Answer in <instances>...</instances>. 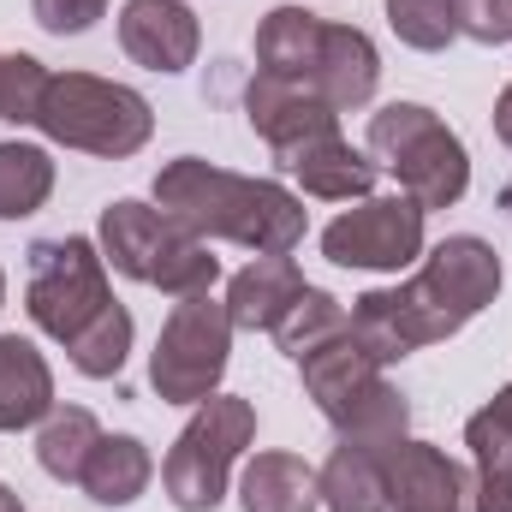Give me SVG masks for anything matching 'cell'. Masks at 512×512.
Masks as SVG:
<instances>
[{
    "mask_svg": "<svg viewBox=\"0 0 512 512\" xmlns=\"http://www.w3.org/2000/svg\"><path fill=\"white\" fill-rule=\"evenodd\" d=\"M0 512H24V501H18V495H12L6 483H0Z\"/></svg>",
    "mask_w": 512,
    "mask_h": 512,
    "instance_id": "836d02e7",
    "label": "cell"
},
{
    "mask_svg": "<svg viewBox=\"0 0 512 512\" xmlns=\"http://www.w3.org/2000/svg\"><path fill=\"white\" fill-rule=\"evenodd\" d=\"M108 304H114V286H108L102 245H90V239H36L30 245L24 310L48 340H60V346L78 340Z\"/></svg>",
    "mask_w": 512,
    "mask_h": 512,
    "instance_id": "ba28073f",
    "label": "cell"
},
{
    "mask_svg": "<svg viewBox=\"0 0 512 512\" xmlns=\"http://www.w3.org/2000/svg\"><path fill=\"white\" fill-rule=\"evenodd\" d=\"M387 30L417 54H441L459 36V6L453 0H387Z\"/></svg>",
    "mask_w": 512,
    "mask_h": 512,
    "instance_id": "83f0119b",
    "label": "cell"
},
{
    "mask_svg": "<svg viewBox=\"0 0 512 512\" xmlns=\"http://www.w3.org/2000/svg\"><path fill=\"white\" fill-rule=\"evenodd\" d=\"M245 120L274 149V161H286L292 149H304L316 137H334L340 131V108H328L310 84H286V78L256 72L245 84Z\"/></svg>",
    "mask_w": 512,
    "mask_h": 512,
    "instance_id": "30bf717a",
    "label": "cell"
},
{
    "mask_svg": "<svg viewBox=\"0 0 512 512\" xmlns=\"http://www.w3.org/2000/svg\"><path fill=\"white\" fill-rule=\"evenodd\" d=\"M352 328V310L334 298V292H322V286H304L292 304H286V316L274 322V346L298 364V358H310L316 346H328L334 334H346Z\"/></svg>",
    "mask_w": 512,
    "mask_h": 512,
    "instance_id": "d4e9b609",
    "label": "cell"
},
{
    "mask_svg": "<svg viewBox=\"0 0 512 512\" xmlns=\"http://www.w3.org/2000/svg\"><path fill=\"white\" fill-rule=\"evenodd\" d=\"M370 155H382V167L423 215L453 209L471 191V155L459 131H447V120L423 102H387L382 114H370Z\"/></svg>",
    "mask_w": 512,
    "mask_h": 512,
    "instance_id": "5b68a950",
    "label": "cell"
},
{
    "mask_svg": "<svg viewBox=\"0 0 512 512\" xmlns=\"http://www.w3.org/2000/svg\"><path fill=\"white\" fill-rule=\"evenodd\" d=\"M310 280L298 274V262L292 256H256L251 268H239L233 280H227V316H233V328H251V334H274V322L286 316V304L304 292Z\"/></svg>",
    "mask_w": 512,
    "mask_h": 512,
    "instance_id": "e0dca14e",
    "label": "cell"
},
{
    "mask_svg": "<svg viewBox=\"0 0 512 512\" xmlns=\"http://www.w3.org/2000/svg\"><path fill=\"white\" fill-rule=\"evenodd\" d=\"M131 310L114 298L78 340H66V358H72V370L78 376H90V382H108V376H120L126 370V358H131Z\"/></svg>",
    "mask_w": 512,
    "mask_h": 512,
    "instance_id": "484cf974",
    "label": "cell"
},
{
    "mask_svg": "<svg viewBox=\"0 0 512 512\" xmlns=\"http://www.w3.org/2000/svg\"><path fill=\"white\" fill-rule=\"evenodd\" d=\"M102 12H108V0H30V18L48 36H84L102 24Z\"/></svg>",
    "mask_w": 512,
    "mask_h": 512,
    "instance_id": "f546056e",
    "label": "cell"
},
{
    "mask_svg": "<svg viewBox=\"0 0 512 512\" xmlns=\"http://www.w3.org/2000/svg\"><path fill=\"white\" fill-rule=\"evenodd\" d=\"M54 411V370L24 334H0V435L36 429Z\"/></svg>",
    "mask_w": 512,
    "mask_h": 512,
    "instance_id": "ac0fdd59",
    "label": "cell"
},
{
    "mask_svg": "<svg viewBox=\"0 0 512 512\" xmlns=\"http://www.w3.org/2000/svg\"><path fill=\"white\" fill-rule=\"evenodd\" d=\"M501 256L477 233H453L423 256V268L405 286H376L352 298V334L382 358L399 364L435 340H453L471 316H483L501 298Z\"/></svg>",
    "mask_w": 512,
    "mask_h": 512,
    "instance_id": "6da1fadb",
    "label": "cell"
},
{
    "mask_svg": "<svg viewBox=\"0 0 512 512\" xmlns=\"http://www.w3.org/2000/svg\"><path fill=\"white\" fill-rule=\"evenodd\" d=\"M501 209H507V221H512V179L501 185Z\"/></svg>",
    "mask_w": 512,
    "mask_h": 512,
    "instance_id": "e575fe53",
    "label": "cell"
},
{
    "mask_svg": "<svg viewBox=\"0 0 512 512\" xmlns=\"http://www.w3.org/2000/svg\"><path fill=\"white\" fill-rule=\"evenodd\" d=\"M376 84H382V54H376V42H370L358 24H328L310 90H316L328 108L352 114V108H364V102L376 96Z\"/></svg>",
    "mask_w": 512,
    "mask_h": 512,
    "instance_id": "5bb4252c",
    "label": "cell"
},
{
    "mask_svg": "<svg viewBox=\"0 0 512 512\" xmlns=\"http://www.w3.org/2000/svg\"><path fill=\"white\" fill-rule=\"evenodd\" d=\"M322 483V507L328 512H387V477H382V459L364 453V447H334L328 465L316 471Z\"/></svg>",
    "mask_w": 512,
    "mask_h": 512,
    "instance_id": "603a6c76",
    "label": "cell"
},
{
    "mask_svg": "<svg viewBox=\"0 0 512 512\" xmlns=\"http://www.w3.org/2000/svg\"><path fill=\"white\" fill-rule=\"evenodd\" d=\"M471 512H512V477H471Z\"/></svg>",
    "mask_w": 512,
    "mask_h": 512,
    "instance_id": "1f68e13d",
    "label": "cell"
},
{
    "mask_svg": "<svg viewBox=\"0 0 512 512\" xmlns=\"http://www.w3.org/2000/svg\"><path fill=\"white\" fill-rule=\"evenodd\" d=\"M120 48L143 72H185L197 66V48H203V30H197V12L185 0H126L120 6Z\"/></svg>",
    "mask_w": 512,
    "mask_h": 512,
    "instance_id": "7c38bea8",
    "label": "cell"
},
{
    "mask_svg": "<svg viewBox=\"0 0 512 512\" xmlns=\"http://www.w3.org/2000/svg\"><path fill=\"white\" fill-rule=\"evenodd\" d=\"M239 507L245 512H316L322 507V483L316 465H304L298 453H256L239 477Z\"/></svg>",
    "mask_w": 512,
    "mask_h": 512,
    "instance_id": "d6986e66",
    "label": "cell"
},
{
    "mask_svg": "<svg viewBox=\"0 0 512 512\" xmlns=\"http://www.w3.org/2000/svg\"><path fill=\"white\" fill-rule=\"evenodd\" d=\"M465 447H471L477 477H512V382L501 387L483 411H471Z\"/></svg>",
    "mask_w": 512,
    "mask_h": 512,
    "instance_id": "4316f807",
    "label": "cell"
},
{
    "mask_svg": "<svg viewBox=\"0 0 512 512\" xmlns=\"http://www.w3.org/2000/svg\"><path fill=\"white\" fill-rule=\"evenodd\" d=\"M0 66H6V54H0Z\"/></svg>",
    "mask_w": 512,
    "mask_h": 512,
    "instance_id": "8d00e7d4",
    "label": "cell"
},
{
    "mask_svg": "<svg viewBox=\"0 0 512 512\" xmlns=\"http://www.w3.org/2000/svg\"><path fill=\"white\" fill-rule=\"evenodd\" d=\"M233 334L239 328L221 298H209V292L179 298L149 352V387L167 405H203L209 393H221V376L233 364Z\"/></svg>",
    "mask_w": 512,
    "mask_h": 512,
    "instance_id": "52a82bcc",
    "label": "cell"
},
{
    "mask_svg": "<svg viewBox=\"0 0 512 512\" xmlns=\"http://www.w3.org/2000/svg\"><path fill=\"white\" fill-rule=\"evenodd\" d=\"M155 209H167L203 245L227 239L256 256H292L310 227L298 191L274 179H251V173H227L203 155H179L155 173Z\"/></svg>",
    "mask_w": 512,
    "mask_h": 512,
    "instance_id": "7a4b0ae2",
    "label": "cell"
},
{
    "mask_svg": "<svg viewBox=\"0 0 512 512\" xmlns=\"http://www.w3.org/2000/svg\"><path fill=\"white\" fill-rule=\"evenodd\" d=\"M54 191V155L42 143L6 137L0 143V221H30Z\"/></svg>",
    "mask_w": 512,
    "mask_h": 512,
    "instance_id": "cb8c5ba5",
    "label": "cell"
},
{
    "mask_svg": "<svg viewBox=\"0 0 512 512\" xmlns=\"http://www.w3.org/2000/svg\"><path fill=\"white\" fill-rule=\"evenodd\" d=\"M453 6H459V36L483 48L512 42V0H453Z\"/></svg>",
    "mask_w": 512,
    "mask_h": 512,
    "instance_id": "4dcf8cb0",
    "label": "cell"
},
{
    "mask_svg": "<svg viewBox=\"0 0 512 512\" xmlns=\"http://www.w3.org/2000/svg\"><path fill=\"white\" fill-rule=\"evenodd\" d=\"M495 137L512 149V84L501 90V102H495Z\"/></svg>",
    "mask_w": 512,
    "mask_h": 512,
    "instance_id": "d6a6232c",
    "label": "cell"
},
{
    "mask_svg": "<svg viewBox=\"0 0 512 512\" xmlns=\"http://www.w3.org/2000/svg\"><path fill=\"white\" fill-rule=\"evenodd\" d=\"M149 477H155V459H149V447H143L137 435H102L96 453H90V465H84V477H78V489H84L96 507L114 512V507L143 501Z\"/></svg>",
    "mask_w": 512,
    "mask_h": 512,
    "instance_id": "ffe728a7",
    "label": "cell"
},
{
    "mask_svg": "<svg viewBox=\"0 0 512 512\" xmlns=\"http://www.w3.org/2000/svg\"><path fill=\"white\" fill-rule=\"evenodd\" d=\"M36 131L48 143H66V149L102 155V161H126V155H137L149 143L155 108L131 84L96 78V72H54L48 96L36 108Z\"/></svg>",
    "mask_w": 512,
    "mask_h": 512,
    "instance_id": "277c9868",
    "label": "cell"
},
{
    "mask_svg": "<svg viewBox=\"0 0 512 512\" xmlns=\"http://www.w3.org/2000/svg\"><path fill=\"white\" fill-rule=\"evenodd\" d=\"M423 209L399 191V197H358V209L334 215L322 227V256L340 268H364V274H399L411 262H423Z\"/></svg>",
    "mask_w": 512,
    "mask_h": 512,
    "instance_id": "9c48e42d",
    "label": "cell"
},
{
    "mask_svg": "<svg viewBox=\"0 0 512 512\" xmlns=\"http://www.w3.org/2000/svg\"><path fill=\"white\" fill-rule=\"evenodd\" d=\"M256 441V405L239 393H209L191 423L179 429V441L161 459V489L179 512H215L227 501V477L239 465V453Z\"/></svg>",
    "mask_w": 512,
    "mask_h": 512,
    "instance_id": "8992f818",
    "label": "cell"
},
{
    "mask_svg": "<svg viewBox=\"0 0 512 512\" xmlns=\"http://www.w3.org/2000/svg\"><path fill=\"white\" fill-rule=\"evenodd\" d=\"M280 167L304 185V197H322V203H358V197L376 191V161H370L364 149H352L340 131H334V137H316V143H304V149H292Z\"/></svg>",
    "mask_w": 512,
    "mask_h": 512,
    "instance_id": "9a60e30c",
    "label": "cell"
},
{
    "mask_svg": "<svg viewBox=\"0 0 512 512\" xmlns=\"http://www.w3.org/2000/svg\"><path fill=\"white\" fill-rule=\"evenodd\" d=\"M298 370H304V393L316 399V411L334 423L358 393H370V387L387 376V364L346 328V334H334L328 346H316L310 358H298Z\"/></svg>",
    "mask_w": 512,
    "mask_h": 512,
    "instance_id": "4fadbf2b",
    "label": "cell"
},
{
    "mask_svg": "<svg viewBox=\"0 0 512 512\" xmlns=\"http://www.w3.org/2000/svg\"><path fill=\"white\" fill-rule=\"evenodd\" d=\"M322 36H328V18H316L310 6H274L256 24V72L286 78V84H310L316 60H322Z\"/></svg>",
    "mask_w": 512,
    "mask_h": 512,
    "instance_id": "2e32d148",
    "label": "cell"
},
{
    "mask_svg": "<svg viewBox=\"0 0 512 512\" xmlns=\"http://www.w3.org/2000/svg\"><path fill=\"white\" fill-rule=\"evenodd\" d=\"M334 435H340L346 447H364V453L387 459V453L411 435V405H405V393L382 376L370 393H358V399L334 417Z\"/></svg>",
    "mask_w": 512,
    "mask_h": 512,
    "instance_id": "44dd1931",
    "label": "cell"
},
{
    "mask_svg": "<svg viewBox=\"0 0 512 512\" xmlns=\"http://www.w3.org/2000/svg\"><path fill=\"white\" fill-rule=\"evenodd\" d=\"M48 66L36 60V54H6V66H0V120H12V126H36V108H42V96H48Z\"/></svg>",
    "mask_w": 512,
    "mask_h": 512,
    "instance_id": "f1b7e54d",
    "label": "cell"
},
{
    "mask_svg": "<svg viewBox=\"0 0 512 512\" xmlns=\"http://www.w3.org/2000/svg\"><path fill=\"white\" fill-rule=\"evenodd\" d=\"M0 304H6V274H0Z\"/></svg>",
    "mask_w": 512,
    "mask_h": 512,
    "instance_id": "d590c367",
    "label": "cell"
},
{
    "mask_svg": "<svg viewBox=\"0 0 512 512\" xmlns=\"http://www.w3.org/2000/svg\"><path fill=\"white\" fill-rule=\"evenodd\" d=\"M96 245H102V262L114 274H126L137 286H155L167 298H197V292H215V280H221V262L209 256V245L197 233H185L167 209L137 203V197H120L102 209Z\"/></svg>",
    "mask_w": 512,
    "mask_h": 512,
    "instance_id": "3957f363",
    "label": "cell"
},
{
    "mask_svg": "<svg viewBox=\"0 0 512 512\" xmlns=\"http://www.w3.org/2000/svg\"><path fill=\"white\" fill-rule=\"evenodd\" d=\"M102 441V423L84 411V405H54L42 423H36V465L54 477V483H78L90 453Z\"/></svg>",
    "mask_w": 512,
    "mask_h": 512,
    "instance_id": "7402d4cb",
    "label": "cell"
},
{
    "mask_svg": "<svg viewBox=\"0 0 512 512\" xmlns=\"http://www.w3.org/2000/svg\"><path fill=\"white\" fill-rule=\"evenodd\" d=\"M387 512H471V477L429 441H399L382 459Z\"/></svg>",
    "mask_w": 512,
    "mask_h": 512,
    "instance_id": "8fae6325",
    "label": "cell"
}]
</instances>
